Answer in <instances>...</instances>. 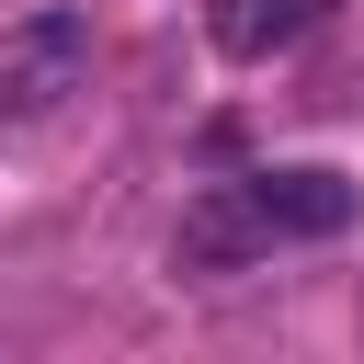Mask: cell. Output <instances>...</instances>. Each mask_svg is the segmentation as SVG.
I'll return each instance as SVG.
<instances>
[{"label":"cell","instance_id":"cell-1","mask_svg":"<svg viewBox=\"0 0 364 364\" xmlns=\"http://www.w3.org/2000/svg\"><path fill=\"white\" fill-rule=\"evenodd\" d=\"M353 228V182L296 159V171H239V182H205L171 262L182 273H239V262H273V250H307V239H341Z\"/></svg>","mask_w":364,"mask_h":364},{"label":"cell","instance_id":"cell-2","mask_svg":"<svg viewBox=\"0 0 364 364\" xmlns=\"http://www.w3.org/2000/svg\"><path fill=\"white\" fill-rule=\"evenodd\" d=\"M80 80H91V23H80V11L11 23V34H0V136H11V125H46Z\"/></svg>","mask_w":364,"mask_h":364},{"label":"cell","instance_id":"cell-3","mask_svg":"<svg viewBox=\"0 0 364 364\" xmlns=\"http://www.w3.org/2000/svg\"><path fill=\"white\" fill-rule=\"evenodd\" d=\"M318 11H330V0H205V34H216V57L250 68V57H284Z\"/></svg>","mask_w":364,"mask_h":364}]
</instances>
